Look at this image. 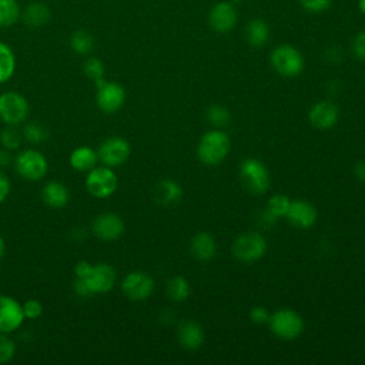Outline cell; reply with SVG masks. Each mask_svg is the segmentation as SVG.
Listing matches in <instances>:
<instances>
[{
	"instance_id": "6da1fadb",
	"label": "cell",
	"mask_w": 365,
	"mask_h": 365,
	"mask_svg": "<svg viewBox=\"0 0 365 365\" xmlns=\"http://www.w3.org/2000/svg\"><path fill=\"white\" fill-rule=\"evenodd\" d=\"M230 151V138L222 130H211L202 135L197 147V155L207 165L220 164Z\"/></svg>"
},
{
	"instance_id": "7a4b0ae2",
	"label": "cell",
	"mask_w": 365,
	"mask_h": 365,
	"mask_svg": "<svg viewBox=\"0 0 365 365\" xmlns=\"http://www.w3.org/2000/svg\"><path fill=\"white\" fill-rule=\"evenodd\" d=\"M272 68L284 77H297L304 70V57L298 48L291 44L277 46L269 56Z\"/></svg>"
},
{
	"instance_id": "3957f363",
	"label": "cell",
	"mask_w": 365,
	"mask_h": 365,
	"mask_svg": "<svg viewBox=\"0 0 365 365\" xmlns=\"http://www.w3.org/2000/svg\"><path fill=\"white\" fill-rule=\"evenodd\" d=\"M30 113L27 98L17 91L0 94V120L7 125H19L26 121Z\"/></svg>"
},
{
	"instance_id": "277c9868",
	"label": "cell",
	"mask_w": 365,
	"mask_h": 365,
	"mask_svg": "<svg viewBox=\"0 0 365 365\" xmlns=\"http://www.w3.org/2000/svg\"><path fill=\"white\" fill-rule=\"evenodd\" d=\"M14 168L20 177L29 181L41 180L48 170L47 158L37 150H23L14 158Z\"/></svg>"
},
{
	"instance_id": "5b68a950",
	"label": "cell",
	"mask_w": 365,
	"mask_h": 365,
	"mask_svg": "<svg viewBox=\"0 0 365 365\" xmlns=\"http://www.w3.org/2000/svg\"><path fill=\"white\" fill-rule=\"evenodd\" d=\"M240 175L251 194H264L269 187L268 168L257 158H245L240 165Z\"/></svg>"
},
{
	"instance_id": "8992f818",
	"label": "cell",
	"mask_w": 365,
	"mask_h": 365,
	"mask_svg": "<svg viewBox=\"0 0 365 365\" xmlns=\"http://www.w3.org/2000/svg\"><path fill=\"white\" fill-rule=\"evenodd\" d=\"M117 185L118 178L111 167H94L87 173L86 188L96 198H108L114 194Z\"/></svg>"
},
{
	"instance_id": "52a82bcc",
	"label": "cell",
	"mask_w": 365,
	"mask_h": 365,
	"mask_svg": "<svg viewBox=\"0 0 365 365\" xmlns=\"http://www.w3.org/2000/svg\"><path fill=\"white\" fill-rule=\"evenodd\" d=\"M267 251V241L259 232H244L232 244V254L242 262L258 261Z\"/></svg>"
},
{
	"instance_id": "ba28073f",
	"label": "cell",
	"mask_w": 365,
	"mask_h": 365,
	"mask_svg": "<svg viewBox=\"0 0 365 365\" xmlns=\"http://www.w3.org/2000/svg\"><path fill=\"white\" fill-rule=\"evenodd\" d=\"M97 94L96 103L98 108L107 114L118 111L125 103V90L115 81H106L104 78L96 81Z\"/></svg>"
},
{
	"instance_id": "9c48e42d",
	"label": "cell",
	"mask_w": 365,
	"mask_h": 365,
	"mask_svg": "<svg viewBox=\"0 0 365 365\" xmlns=\"http://www.w3.org/2000/svg\"><path fill=\"white\" fill-rule=\"evenodd\" d=\"M271 331L282 339H294L304 329L302 318L292 309H279L269 318Z\"/></svg>"
},
{
	"instance_id": "30bf717a",
	"label": "cell",
	"mask_w": 365,
	"mask_h": 365,
	"mask_svg": "<svg viewBox=\"0 0 365 365\" xmlns=\"http://www.w3.org/2000/svg\"><path fill=\"white\" fill-rule=\"evenodd\" d=\"M130 153L131 147L128 141L117 135L104 140L97 150L98 160L107 167H117L124 164L128 160Z\"/></svg>"
},
{
	"instance_id": "8fae6325",
	"label": "cell",
	"mask_w": 365,
	"mask_h": 365,
	"mask_svg": "<svg viewBox=\"0 0 365 365\" xmlns=\"http://www.w3.org/2000/svg\"><path fill=\"white\" fill-rule=\"evenodd\" d=\"M238 21V11L232 1H218L208 11L210 27L221 34L230 33Z\"/></svg>"
},
{
	"instance_id": "7c38bea8",
	"label": "cell",
	"mask_w": 365,
	"mask_h": 365,
	"mask_svg": "<svg viewBox=\"0 0 365 365\" xmlns=\"http://www.w3.org/2000/svg\"><path fill=\"white\" fill-rule=\"evenodd\" d=\"M115 269L106 262L93 264L90 272L81 279L87 285L88 291L93 294L108 292L115 284ZM80 279V278H78Z\"/></svg>"
},
{
	"instance_id": "4fadbf2b",
	"label": "cell",
	"mask_w": 365,
	"mask_h": 365,
	"mask_svg": "<svg viewBox=\"0 0 365 365\" xmlns=\"http://www.w3.org/2000/svg\"><path fill=\"white\" fill-rule=\"evenodd\" d=\"M121 289L128 299L143 301L153 294L154 279L147 272L133 271L123 278Z\"/></svg>"
},
{
	"instance_id": "5bb4252c",
	"label": "cell",
	"mask_w": 365,
	"mask_h": 365,
	"mask_svg": "<svg viewBox=\"0 0 365 365\" xmlns=\"http://www.w3.org/2000/svg\"><path fill=\"white\" fill-rule=\"evenodd\" d=\"M26 319L23 305L10 295H0V332L11 334Z\"/></svg>"
},
{
	"instance_id": "9a60e30c",
	"label": "cell",
	"mask_w": 365,
	"mask_h": 365,
	"mask_svg": "<svg viewBox=\"0 0 365 365\" xmlns=\"http://www.w3.org/2000/svg\"><path fill=\"white\" fill-rule=\"evenodd\" d=\"M93 232L101 241H115L125 230L124 221L114 212H103L93 221Z\"/></svg>"
},
{
	"instance_id": "2e32d148",
	"label": "cell",
	"mask_w": 365,
	"mask_h": 365,
	"mask_svg": "<svg viewBox=\"0 0 365 365\" xmlns=\"http://www.w3.org/2000/svg\"><path fill=\"white\" fill-rule=\"evenodd\" d=\"M309 121L314 127L328 130L334 127L339 118V110L332 101H318L309 110Z\"/></svg>"
},
{
	"instance_id": "e0dca14e",
	"label": "cell",
	"mask_w": 365,
	"mask_h": 365,
	"mask_svg": "<svg viewBox=\"0 0 365 365\" xmlns=\"http://www.w3.org/2000/svg\"><path fill=\"white\" fill-rule=\"evenodd\" d=\"M289 222L298 228H309L311 225H314L315 220H317V210L315 207L304 200H297V201H291L289 210L285 215Z\"/></svg>"
},
{
	"instance_id": "ac0fdd59",
	"label": "cell",
	"mask_w": 365,
	"mask_h": 365,
	"mask_svg": "<svg viewBox=\"0 0 365 365\" xmlns=\"http://www.w3.org/2000/svg\"><path fill=\"white\" fill-rule=\"evenodd\" d=\"M43 202L50 208H63L70 200L68 188L60 181H48L41 190Z\"/></svg>"
},
{
	"instance_id": "d6986e66",
	"label": "cell",
	"mask_w": 365,
	"mask_h": 365,
	"mask_svg": "<svg viewBox=\"0 0 365 365\" xmlns=\"http://www.w3.org/2000/svg\"><path fill=\"white\" fill-rule=\"evenodd\" d=\"M178 341L181 346L188 351L198 349L204 342V331L201 325L194 321H184L178 328Z\"/></svg>"
},
{
	"instance_id": "ffe728a7",
	"label": "cell",
	"mask_w": 365,
	"mask_h": 365,
	"mask_svg": "<svg viewBox=\"0 0 365 365\" xmlns=\"http://www.w3.org/2000/svg\"><path fill=\"white\" fill-rule=\"evenodd\" d=\"M21 19L27 27L40 29L50 21L51 10L44 3L34 1L24 7V10L21 11Z\"/></svg>"
},
{
	"instance_id": "44dd1931",
	"label": "cell",
	"mask_w": 365,
	"mask_h": 365,
	"mask_svg": "<svg viewBox=\"0 0 365 365\" xmlns=\"http://www.w3.org/2000/svg\"><path fill=\"white\" fill-rule=\"evenodd\" d=\"M245 40L254 48L264 47L269 40V26L265 20L255 17L245 26Z\"/></svg>"
},
{
	"instance_id": "7402d4cb",
	"label": "cell",
	"mask_w": 365,
	"mask_h": 365,
	"mask_svg": "<svg viewBox=\"0 0 365 365\" xmlns=\"http://www.w3.org/2000/svg\"><path fill=\"white\" fill-rule=\"evenodd\" d=\"M68 161L76 171L88 173L91 168L96 167L98 161V155H97V151H94L91 147L80 145L71 151Z\"/></svg>"
},
{
	"instance_id": "603a6c76",
	"label": "cell",
	"mask_w": 365,
	"mask_h": 365,
	"mask_svg": "<svg viewBox=\"0 0 365 365\" xmlns=\"http://www.w3.org/2000/svg\"><path fill=\"white\" fill-rule=\"evenodd\" d=\"M182 191L177 181L165 178L157 182L154 190L155 201L161 205H174L181 200Z\"/></svg>"
},
{
	"instance_id": "cb8c5ba5",
	"label": "cell",
	"mask_w": 365,
	"mask_h": 365,
	"mask_svg": "<svg viewBox=\"0 0 365 365\" xmlns=\"http://www.w3.org/2000/svg\"><path fill=\"white\" fill-rule=\"evenodd\" d=\"M191 252L200 261H210L217 252V244L211 234L200 232L191 240Z\"/></svg>"
},
{
	"instance_id": "d4e9b609",
	"label": "cell",
	"mask_w": 365,
	"mask_h": 365,
	"mask_svg": "<svg viewBox=\"0 0 365 365\" xmlns=\"http://www.w3.org/2000/svg\"><path fill=\"white\" fill-rule=\"evenodd\" d=\"M16 71V57L11 47L0 41V84L9 81Z\"/></svg>"
},
{
	"instance_id": "484cf974",
	"label": "cell",
	"mask_w": 365,
	"mask_h": 365,
	"mask_svg": "<svg viewBox=\"0 0 365 365\" xmlns=\"http://www.w3.org/2000/svg\"><path fill=\"white\" fill-rule=\"evenodd\" d=\"M70 46L74 53L80 56H87L94 48V37L90 31L84 29H77L70 37Z\"/></svg>"
},
{
	"instance_id": "4316f807",
	"label": "cell",
	"mask_w": 365,
	"mask_h": 365,
	"mask_svg": "<svg viewBox=\"0 0 365 365\" xmlns=\"http://www.w3.org/2000/svg\"><path fill=\"white\" fill-rule=\"evenodd\" d=\"M289 205H291V200L287 195H282V194L272 195L267 204V211L264 215L268 218V224H271L278 217H285L289 210Z\"/></svg>"
},
{
	"instance_id": "83f0119b",
	"label": "cell",
	"mask_w": 365,
	"mask_h": 365,
	"mask_svg": "<svg viewBox=\"0 0 365 365\" xmlns=\"http://www.w3.org/2000/svg\"><path fill=\"white\" fill-rule=\"evenodd\" d=\"M21 17V9L17 0H0V27H10Z\"/></svg>"
},
{
	"instance_id": "f1b7e54d",
	"label": "cell",
	"mask_w": 365,
	"mask_h": 365,
	"mask_svg": "<svg viewBox=\"0 0 365 365\" xmlns=\"http://www.w3.org/2000/svg\"><path fill=\"white\" fill-rule=\"evenodd\" d=\"M190 291L191 289H190L188 281L181 275L173 277L167 284V294H168L170 299H173L175 302L185 301L190 295Z\"/></svg>"
},
{
	"instance_id": "f546056e",
	"label": "cell",
	"mask_w": 365,
	"mask_h": 365,
	"mask_svg": "<svg viewBox=\"0 0 365 365\" xmlns=\"http://www.w3.org/2000/svg\"><path fill=\"white\" fill-rule=\"evenodd\" d=\"M21 141H23V134L16 128V125H7L0 133L1 145L10 151L17 150L21 145Z\"/></svg>"
},
{
	"instance_id": "4dcf8cb0",
	"label": "cell",
	"mask_w": 365,
	"mask_h": 365,
	"mask_svg": "<svg viewBox=\"0 0 365 365\" xmlns=\"http://www.w3.org/2000/svg\"><path fill=\"white\" fill-rule=\"evenodd\" d=\"M207 120L210 124H212L214 127L217 128H221V127H225L230 120H231V114L230 111L222 107V106H211L208 110H207Z\"/></svg>"
},
{
	"instance_id": "1f68e13d",
	"label": "cell",
	"mask_w": 365,
	"mask_h": 365,
	"mask_svg": "<svg viewBox=\"0 0 365 365\" xmlns=\"http://www.w3.org/2000/svg\"><path fill=\"white\" fill-rule=\"evenodd\" d=\"M84 74L94 83L104 78V64L98 57H88L83 66Z\"/></svg>"
},
{
	"instance_id": "d6a6232c",
	"label": "cell",
	"mask_w": 365,
	"mask_h": 365,
	"mask_svg": "<svg viewBox=\"0 0 365 365\" xmlns=\"http://www.w3.org/2000/svg\"><path fill=\"white\" fill-rule=\"evenodd\" d=\"M23 137L30 143L38 144L47 140V130L38 123H29L23 130Z\"/></svg>"
},
{
	"instance_id": "836d02e7",
	"label": "cell",
	"mask_w": 365,
	"mask_h": 365,
	"mask_svg": "<svg viewBox=\"0 0 365 365\" xmlns=\"http://www.w3.org/2000/svg\"><path fill=\"white\" fill-rule=\"evenodd\" d=\"M7 335L9 334L0 332V364H6L11 361V358L16 354V345Z\"/></svg>"
},
{
	"instance_id": "e575fe53",
	"label": "cell",
	"mask_w": 365,
	"mask_h": 365,
	"mask_svg": "<svg viewBox=\"0 0 365 365\" xmlns=\"http://www.w3.org/2000/svg\"><path fill=\"white\" fill-rule=\"evenodd\" d=\"M334 0H298L301 7L308 13H322L331 7Z\"/></svg>"
},
{
	"instance_id": "d590c367",
	"label": "cell",
	"mask_w": 365,
	"mask_h": 365,
	"mask_svg": "<svg viewBox=\"0 0 365 365\" xmlns=\"http://www.w3.org/2000/svg\"><path fill=\"white\" fill-rule=\"evenodd\" d=\"M26 319H37L43 314V305L37 299H27L23 304Z\"/></svg>"
},
{
	"instance_id": "8d00e7d4",
	"label": "cell",
	"mask_w": 365,
	"mask_h": 365,
	"mask_svg": "<svg viewBox=\"0 0 365 365\" xmlns=\"http://www.w3.org/2000/svg\"><path fill=\"white\" fill-rule=\"evenodd\" d=\"M352 54L355 58L365 61V30L355 34L352 40Z\"/></svg>"
},
{
	"instance_id": "74e56055",
	"label": "cell",
	"mask_w": 365,
	"mask_h": 365,
	"mask_svg": "<svg viewBox=\"0 0 365 365\" xmlns=\"http://www.w3.org/2000/svg\"><path fill=\"white\" fill-rule=\"evenodd\" d=\"M250 318L252 319L254 324L262 325V324L269 322L271 315H269V312L267 311L265 307H262V305H255V307H252V309H251V312H250Z\"/></svg>"
},
{
	"instance_id": "f35d334b",
	"label": "cell",
	"mask_w": 365,
	"mask_h": 365,
	"mask_svg": "<svg viewBox=\"0 0 365 365\" xmlns=\"http://www.w3.org/2000/svg\"><path fill=\"white\" fill-rule=\"evenodd\" d=\"M10 187L11 185H10L7 175L0 171V204L7 198V195L10 192Z\"/></svg>"
},
{
	"instance_id": "ab89813d",
	"label": "cell",
	"mask_w": 365,
	"mask_h": 365,
	"mask_svg": "<svg viewBox=\"0 0 365 365\" xmlns=\"http://www.w3.org/2000/svg\"><path fill=\"white\" fill-rule=\"evenodd\" d=\"M91 265L88 261H78L74 267V272H76V278H80L83 279L91 269Z\"/></svg>"
},
{
	"instance_id": "60d3db41",
	"label": "cell",
	"mask_w": 365,
	"mask_h": 365,
	"mask_svg": "<svg viewBox=\"0 0 365 365\" xmlns=\"http://www.w3.org/2000/svg\"><path fill=\"white\" fill-rule=\"evenodd\" d=\"M13 161V157L10 154V150L0 148V167H7Z\"/></svg>"
},
{
	"instance_id": "b9f144b4",
	"label": "cell",
	"mask_w": 365,
	"mask_h": 365,
	"mask_svg": "<svg viewBox=\"0 0 365 365\" xmlns=\"http://www.w3.org/2000/svg\"><path fill=\"white\" fill-rule=\"evenodd\" d=\"M356 178L362 182H365V161H359L356 165H355V170H354Z\"/></svg>"
},
{
	"instance_id": "7bdbcfd3",
	"label": "cell",
	"mask_w": 365,
	"mask_h": 365,
	"mask_svg": "<svg viewBox=\"0 0 365 365\" xmlns=\"http://www.w3.org/2000/svg\"><path fill=\"white\" fill-rule=\"evenodd\" d=\"M358 10L365 16V0H358Z\"/></svg>"
},
{
	"instance_id": "ee69618b",
	"label": "cell",
	"mask_w": 365,
	"mask_h": 365,
	"mask_svg": "<svg viewBox=\"0 0 365 365\" xmlns=\"http://www.w3.org/2000/svg\"><path fill=\"white\" fill-rule=\"evenodd\" d=\"M4 250H6V245H4V240H3V237L0 235V259H1L3 254H4Z\"/></svg>"
},
{
	"instance_id": "f6af8a7d",
	"label": "cell",
	"mask_w": 365,
	"mask_h": 365,
	"mask_svg": "<svg viewBox=\"0 0 365 365\" xmlns=\"http://www.w3.org/2000/svg\"><path fill=\"white\" fill-rule=\"evenodd\" d=\"M232 1H234V3H235V1H242V0H232Z\"/></svg>"
}]
</instances>
